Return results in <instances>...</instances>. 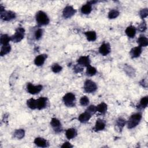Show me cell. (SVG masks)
Returning <instances> with one entry per match:
<instances>
[{
	"mask_svg": "<svg viewBox=\"0 0 148 148\" xmlns=\"http://www.w3.org/2000/svg\"><path fill=\"white\" fill-rule=\"evenodd\" d=\"M47 57H48L47 55L45 54H42L36 57V58L34 60L35 64L37 66L42 65L44 64L45 60L47 59Z\"/></svg>",
	"mask_w": 148,
	"mask_h": 148,
	"instance_id": "7c38bea8",
	"label": "cell"
},
{
	"mask_svg": "<svg viewBox=\"0 0 148 148\" xmlns=\"http://www.w3.org/2000/svg\"><path fill=\"white\" fill-rule=\"evenodd\" d=\"M48 102V99L46 97H40L36 100V105L37 109L39 110H41L44 109L46 105Z\"/></svg>",
	"mask_w": 148,
	"mask_h": 148,
	"instance_id": "4fadbf2b",
	"label": "cell"
},
{
	"mask_svg": "<svg viewBox=\"0 0 148 148\" xmlns=\"http://www.w3.org/2000/svg\"><path fill=\"white\" fill-rule=\"evenodd\" d=\"M63 100L67 106L73 107L75 105L76 98L75 96L71 92L67 93L63 98Z\"/></svg>",
	"mask_w": 148,
	"mask_h": 148,
	"instance_id": "277c9868",
	"label": "cell"
},
{
	"mask_svg": "<svg viewBox=\"0 0 148 148\" xmlns=\"http://www.w3.org/2000/svg\"><path fill=\"white\" fill-rule=\"evenodd\" d=\"M126 123V122L124 119H123L122 118H119L116 120V126H118V127L119 129L122 130L123 128V127L125 126Z\"/></svg>",
	"mask_w": 148,
	"mask_h": 148,
	"instance_id": "4dcf8cb0",
	"label": "cell"
},
{
	"mask_svg": "<svg viewBox=\"0 0 148 148\" xmlns=\"http://www.w3.org/2000/svg\"><path fill=\"white\" fill-rule=\"evenodd\" d=\"M91 115L89 113H88L87 112H86L81 114L78 118V120L80 122L82 123H85L86 122H87L90 118H91Z\"/></svg>",
	"mask_w": 148,
	"mask_h": 148,
	"instance_id": "e0dca14e",
	"label": "cell"
},
{
	"mask_svg": "<svg viewBox=\"0 0 148 148\" xmlns=\"http://www.w3.org/2000/svg\"><path fill=\"white\" fill-rule=\"evenodd\" d=\"M25 135V131L23 129H18L14 132L13 136L15 138L21 139H22Z\"/></svg>",
	"mask_w": 148,
	"mask_h": 148,
	"instance_id": "cb8c5ba5",
	"label": "cell"
},
{
	"mask_svg": "<svg viewBox=\"0 0 148 148\" xmlns=\"http://www.w3.org/2000/svg\"><path fill=\"white\" fill-rule=\"evenodd\" d=\"M50 124L53 128L56 133H60L62 131L61 124L59 119L56 118H52L51 120Z\"/></svg>",
	"mask_w": 148,
	"mask_h": 148,
	"instance_id": "9c48e42d",
	"label": "cell"
},
{
	"mask_svg": "<svg viewBox=\"0 0 148 148\" xmlns=\"http://www.w3.org/2000/svg\"><path fill=\"white\" fill-rule=\"evenodd\" d=\"M35 144L39 147H47L49 146V142L45 139L42 138H36L34 140Z\"/></svg>",
	"mask_w": 148,
	"mask_h": 148,
	"instance_id": "8fae6325",
	"label": "cell"
},
{
	"mask_svg": "<svg viewBox=\"0 0 148 148\" xmlns=\"http://www.w3.org/2000/svg\"><path fill=\"white\" fill-rule=\"evenodd\" d=\"M148 15V9L147 8H144L140 11L139 12V16L141 17V18L143 19V18H146Z\"/></svg>",
	"mask_w": 148,
	"mask_h": 148,
	"instance_id": "d590c367",
	"label": "cell"
},
{
	"mask_svg": "<svg viewBox=\"0 0 148 148\" xmlns=\"http://www.w3.org/2000/svg\"><path fill=\"white\" fill-rule=\"evenodd\" d=\"M16 18V14L12 11H4L1 13V18L4 21H11Z\"/></svg>",
	"mask_w": 148,
	"mask_h": 148,
	"instance_id": "ba28073f",
	"label": "cell"
},
{
	"mask_svg": "<svg viewBox=\"0 0 148 148\" xmlns=\"http://www.w3.org/2000/svg\"><path fill=\"white\" fill-rule=\"evenodd\" d=\"M36 20L37 23L40 26L48 25L50 22L49 18L48 17L46 13L41 11L36 13Z\"/></svg>",
	"mask_w": 148,
	"mask_h": 148,
	"instance_id": "7a4b0ae2",
	"label": "cell"
},
{
	"mask_svg": "<svg viewBox=\"0 0 148 148\" xmlns=\"http://www.w3.org/2000/svg\"><path fill=\"white\" fill-rule=\"evenodd\" d=\"M79 65L83 67H88L90 65V60L89 56H82L78 60Z\"/></svg>",
	"mask_w": 148,
	"mask_h": 148,
	"instance_id": "5bb4252c",
	"label": "cell"
},
{
	"mask_svg": "<svg viewBox=\"0 0 148 148\" xmlns=\"http://www.w3.org/2000/svg\"><path fill=\"white\" fill-rule=\"evenodd\" d=\"M80 104L82 106H87L89 104V99L86 96H83L80 100Z\"/></svg>",
	"mask_w": 148,
	"mask_h": 148,
	"instance_id": "836d02e7",
	"label": "cell"
},
{
	"mask_svg": "<svg viewBox=\"0 0 148 148\" xmlns=\"http://www.w3.org/2000/svg\"><path fill=\"white\" fill-rule=\"evenodd\" d=\"M120 13L118 10L113 9L110 11V12L108 13V17L110 19H114V18H116L119 16Z\"/></svg>",
	"mask_w": 148,
	"mask_h": 148,
	"instance_id": "f1b7e54d",
	"label": "cell"
},
{
	"mask_svg": "<svg viewBox=\"0 0 148 148\" xmlns=\"http://www.w3.org/2000/svg\"><path fill=\"white\" fill-rule=\"evenodd\" d=\"M77 11L74 9L72 6L68 5L63 10V16L64 18H68L71 17L72 16L75 14Z\"/></svg>",
	"mask_w": 148,
	"mask_h": 148,
	"instance_id": "52a82bcc",
	"label": "cell"
},
{
	"mask_svg": "<svg viewBox=\"0 0 148 148\" xmlns=\"http://www.w3.org/2000/svg\"><path fill=\"white\" fill-rule=\"evenodd\" d=\"M63 68L58 64H54L52 66V70L54 73H59L61 71Z\"/></svg>",
	"mask_w": 148,
	"mask_h": 148,
	"instance_id": "f546056e",
	"label": "cell"
},
{
	"mask_svg": "<svg viewBox=\"0 0 148 148\" xmlns=\"http://www.w3.org/2000/svg\"><path fill=\"white\" fill-rule=\"evenodd\" d=\"M11 41V37H10L7 34L1 35L0 42H1V44L2 46L9 44V42Z\"/></svg>",
	"mask_w": 148,
	"mask_h": 148,
	"instance_id": "d4e9b609",
	"label": "cell"
},
{
	"mask_svg": "<svg viewBox=\"0 0 148 148\" xmlns=\"http://www.w3.org/2000/svg\"><path fill=\"white\" fill-rule=\"evenodd\" d=\"M126 34L128 37H130V38H132L135 35L136 28L132 26H129L126 30Z\"/></svg>",
	"mask_w": 148,
	"mask_h": 148,
	"instance_id": "7402d4cb",
	"label": "cell"
},
{
	"mask_svg": "<svg viewBox=\"0 0 148 148\" xmlns=\"http://www.w3.org/2000/svg\"><path fill=\"white\" fill-rule=\"evenodd\" d=\"M11 50V46L9 44L3 45L0 54H1V56H4L9 53L10 52Z\"/></svg>",
	"mask_w": 148,
	"mask_h": 148,
	"instance_id": "484cf974",
	"label": "cell"
},
{
	"mask_svg": "<svg viewBox=\"0 0 148 148\" xmlns=\"http://www.w3.org/2000/svg\"><path fill=\"white\" fill-rule=\"evenodd\" d=\"M92 11V4L88 2L86 4L82 6L81 8V12L84 15H89L91 13Z\"/></svg>",
	"mask_w": 148,
	"mask_h": 148,
	"instance_id": "ffe728a7",
	"label": "cell"
},
{
	"mask_svg": "<svg viewBox=\"0 0 148 148\" xmlns=\"http://www.w3.org/2000/svg\"><path fill=\"white\" fill-rule=\"evenodd\" d=\"M97 89V85L95 82L91 80H87L85 82L84 90L87 93H91L96 91Z\"/></svg>",
	"mask_w": 148,
	"mask_h": 148,
	"instance_id": "5b68a950",
	"label": "cell"
},
{
	"mask_svg": "<svg viewBox=\"0 0 148 148\" xmlns=\"http://www.w3.org/2000/svg\"><path fill=\"white\" fill-rule=\"evenodd\" d=\"M85 35H86L87 40L89 41H95L97 39V34L96 32L94 31H87L85 33Z\"/></svg>",
	"mask_w": 148,
	"mask_h": 148,
	"instance_id": "ac0fdd59",
	"label": "cell"
},
{
	"mask_svg": "<svg viewBox=\"0 0 148 148\" xmlns=\"http://www.w3.org/2000/svg\"><path fill=\"white\" fill-rule=\"evenodd\" d=\"M43 86L41 85L34 86L31 83H28L27 85V91L31 94H36L42 90Z\"/></svg>",
	"mask_w": 148,
	"mask_h": 148,
	"instance_id": "8992f818",
	"label": "cell"
},
{
	"mask_svg": "<svg viewBox=\"0 0 148 148\" xmlns=\"http://www.w3.org/2000/svg\"><path fill=\"white\" fill-rule=\"evenodd\" d=\"M42 34H43V30L42 29L39 28L35 32V39L36 40H39L40 39H41V38L42 36Z\"/></svg>",
	"mask_w": 148,
	"mask_h": 148,
	"instance_id": "e575fe53",
	"label": "cell"
},
{
	"mask_svg": "<svg viewBox=\"0 0 148 148\" xmlns=\"http://www.w3.org/2000/svg\"><path fill=\"white\" fill-rule=\"evenodd\" d=\"M83 70V68L81 67V65L78 64L74 66L73 67V71L75 73H80L81 72H82Z\"/></svg>",
	"mask_w": 148,
	"mask_h": 148,
	"instance_id": "74e56055",
	"label": "cell"
},
{
	"mask_svg": "<svg viewBox=\"0 0 148 148\" xmlns=\"http://www.w3.org/2000/svg\"><path fill=\"white\" fill-rule=\"evenodd\" d=\"M25 30L23 27H18L15 31V34L11 36V41L13 42H19L24 37Z\"/></svg>",
	"mask_w": 148,
	"mask_h": 148,
	"instance_id": "3957f363",
	"label": "cell"
},
{
	"mask_svg": "<svg viewBox=\"0 0 148 148\" xmlns=\"http://www.w3.org/2000/svg\"><path fill=\"white\" fill-rule=\"evenodd\" d=\"M97 73V69L96 68L91 67V66H89L87 67V70H86V74L87 76L89 77H92L96 75V73Z\"/></svg>",
	"mask_w": 148,
	"mask_h": 148,
	"instance_id": "4316f807",
	"label": "cell"
},
{
	"mask_svg": "<svg viewBox=\"0 0 148 148\" xmlns=\"http://www.w3.org/2000/svg\"><path fill=\"white\" fill-rule=\"evenodd\" d=\"M61 147L62 148H71L73 147V146L69 142H64Z\"/></svg>",
	"mask_w": 148,
	"mask_h": 148,
	"instance_id": "f35d334b",
	"label": "cell"
},
{
	"mask_svg": "<svg viewBox=\"0 0 148 148\" xmlns=\"http://www.w3.org/2000/svg\"><path fill=\"white\" fill-rule=\"evenodd\" d=\"M146 28H147V26H146V23L145 22H143L142 23H141L138 27V30L140 32L145 31Z\"/></svg>",
	"mask_w": 148,
	"mask_h": 148,
	"instance_id": "8d00e7d4",
	"label": "cell"
},
{
	"mask_svg": "<svg viewBox=\"0 0 148 148\" xmlns=\"http://www.w3.org/2000/svg\"><path fill=\"white\" fill-rule=\"evenodd\" d=\"M65 135L68 139H71L76 137L77 135V131L75 128H69L65 132Z\"/></svg>",
	"mask_w": 148,
	"mask_h": 148,
	"instance_id": "d6986e66",
	"label": "cell"
},
{
	"mask_svg": "<svg viewBox=\"0 0 148 148\" xmlns=\"http://www.w3.org/2000/svg\"><path fill=\"white\" fill-rule=\"evenodd\" d=\"M148 104V97L147 96L143 97L140 101V105L142 108H145L147 107Z\"/></svg>",
	"mask_w": 148,
	"mask_h": 148,
	"instance_id": "d6a6232c",
	"label": "cell"
},
{
	"mask_svg": "<svg viewBox=\"0 0 148 148\" xmlns=\"http://www.w3.org/2000/svg\"><path fill=\"white\" fill-rule=\"evenodd\" d=\"M142 53V48L140 46L133 48L130 52L132 58H137L140 56Z\"/></svg>",
	"mask_w": 148,
	"mask_h": 148,
	"instance_id": "9a60e30c",
	"label": "cell"
},
{
	"mask_svg": "<svg viewBox=\"0 0 148 148\" xmlns=\"http://www.w3.org/2000/svg\"><path fill=\"white\" fill-rule=\"evenodd\" d=\"M99 52L102 56H106L110 52V46L109 44L104 43L99 48Z\"/></svg>",
	"mask_w": 148,
	"mask_h": 148,
	"instance_id": "30bf717a",
	"label": "cell"
},
{
	"mask_svg": "<svg viewBox=\"0 0 148 148\" xmlns=\"http://www.w3.org/2000/svg\"><path fill=\"white\" fill-rule=\"evenodd\" d=\"M96 109H97V112H98L102 114H104L107 111L108 106L105 103L102 102L96 106Z\"/></svg>",
	"mask_w": 148,
	"mask_h": 148,
	"instance_id": "603a6c76",
	"label": "cell"
},
{
	"mask_svg": "<svg viewBox=\"0 0 148 148\" xmlns=\"http://www.w3.org/2000/svg\"><path fill=\"white\" fill-rule=\"evenodd\" d=\"M27 105L31 109H35L37 108V105H36V100L31 98L27 101Z\"/></svg>",
	"mask_w": 148,
	"mask_h": 148,
	"instance_id": "83f0119b",
	"label": "cell"
},
{
	"mask_svg": "<svg viewBox=\"0 0 148 148\" xmlns=\"http://www.w3.org/2000/svg\"><path fill=\"white\" fill-rule=\"evenodd\" d=\"M105 127V123L103 120L97 119L94 127V130L96 131H99L103 130Z\"/></svg>",
	"mask_w": 148,
	"mask_h": 148,
	"instance_id": "2e32d148",
	"label": "cell"
},
{
	"mask_svg": "<svg viewBox=\"0 0 148 148\" xmlns=\"http://www.w3.org/2000/svg\"><path fill=\"white\" fill-rule=\"evenodd\" d=\"M142 119V114L137 113L132 115L127 122V127L129 129H131L138 125Z\"/></svg>",
	"mask_w": 148,
	"mask_h": 148,
	"instance_id": "6da1fadb",
	"label": "cell"
},
{
	"mask_svg": "<svg viewBox=\"0 0 148 148\" xmlns=\"http://www.w3.org/2000/svg\"><path fill=\"white\" fill-rule=\"evenodd\" d=\"M137 43L141 48L147 46L148 45L147 38L144 35H141L137 40Z\"/></svg>",
	"mask_w": 148,
	"mask_h": 148,
	"instance_id": "44dd1931",
	"label": "cell"
},
{
	"mask_svg": "<svg viewBox=\"0 0 148 148\" xmlns=\"http://www.w3.org/2000/svg\"><path fill=\"white\" fill-rule=\"evenodd\" d=\"M86 112H87L88 113H89L90 114H91V115H93L97 112L96 106L93 105H91L87 108V109L86 110Z\"/></svg>",
	"mask_w": 148,
	"mask_h": 148,
	"instance_id": "1f68e13d",
	"label": "cell"
}]
</instances>
